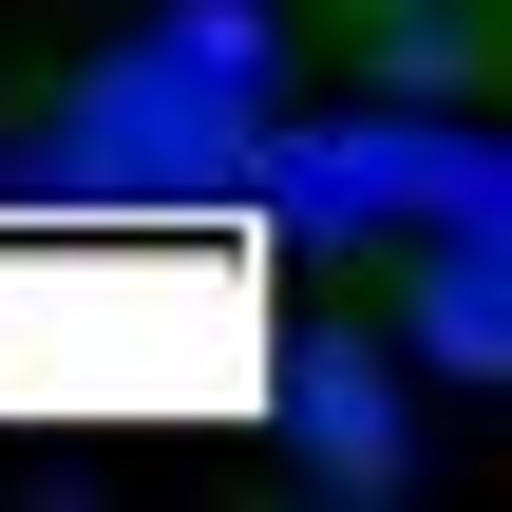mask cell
Returning <instances> with one entry per match:
<instances>
[{
    "label": "cell",
    "instance_id": "obj_1",
    "mask_svg": "<svg viewBox=\"0 0 512 512\" xmlns=\"http://www.w3.org/2000/svg\"><path fill=\"white\" fill-rule=\"evenodd\" d=\"M247 152H266V76L190 57L171 19L114 38V57H76V76L19 114V171H38V190H247Z\"/></svg>",
    "mask_w": 512,
    "mask_h": 512
},
{
    "label": "cell",
    "instance_id": "obj_2",
    "mask_svg": "<svg viewBox=\"0 0 512 512\" xmlns=\"http://www.w3.org/2000/svg\"><path fill=\"white\" fill-rule=\"evenodd\" d=\"M247 190L304 228V247H361V228H437V209H494V133H418V114H361V133H266L247 152Z\"/></svg>",
    "mask_w": 512,
    "mask_h": 512
},
{
    "label": "cell",
    "instance_id": "obj_3",
    "mask_svg": "<svg viewBox=\"0 0 512 512\" xmlns=\"http://www.w3.org/2000/svg\"><path fill=\"white\" fill-rule=\"evenodd\" d=\"M418 266H399V342L437 361V380H494L512 361V228L494 209H437V228H399Z\"/></svg>",
    "mask_w": 512,
    "mask_h": 512
},
{
    "label": "cell",
    "instance_id": "obj_4",
    "mask_svg": "<svg viewBox=\"0 0 512 512\" xmlns=\"http://www.w3.org/2000/svg\"><path fill=\"white\" fill-rule=\"evenodd\" d=\"M285 437H304V494H342V512L399 494V380H380V342H304L285 361Z\"/></svg>",
    "mask_w": 512,
    "mask_h": 512
},
{
    "label": "cell",
    "instance_id": "obj_5",
    "mask_svg": "<svg viewBox=\"0 0 512 512\" xmlns=\"http://www.w3.org/2000/svg\"><path fill=\"white\" fill-rule=\"evenodd\" d=\"M266 19H285V0H171V38L228 57V76H266Z\"/></svg>",
    "mask_w": 512,
    "mask_h": 512
}]
</instances>
